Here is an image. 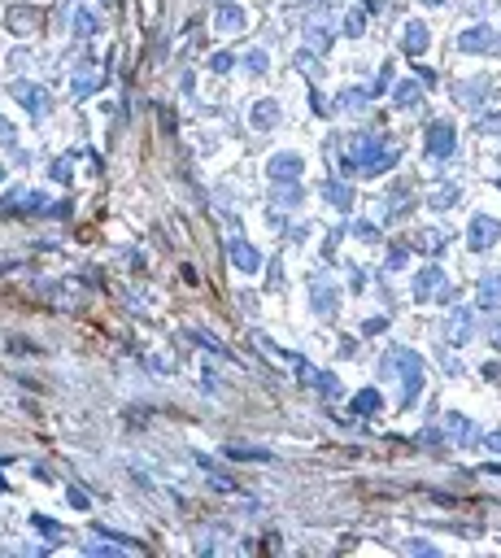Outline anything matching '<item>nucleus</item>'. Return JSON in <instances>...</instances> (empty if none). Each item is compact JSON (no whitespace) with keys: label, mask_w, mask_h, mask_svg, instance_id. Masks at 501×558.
Masks as SVG:
<instances>
[{"label":"nucleus","mask_w":501,"mask_h":558,"mask_svg":"<svg viewBox=\"0 0 501 558\" xmlns=\"http://www.w3.org/2000/svg\"><path fill=\"white\" fill-rule=\"evenodd\" d=\"M74 31H78V35H92V31H96V22H92V13H88V9H78V13H74Z\"/></svg>","instance_id":"412c9836"},{"label":"nucleus","mask_w":501,"mask_h":558,"mask_svg":"<svg viewBox=\"0 0 501 558\" xmlns=\"http://www.w3.org/2000/svg\"><path fill=\"white\" fill-rule=\"evenodd\" d=\"M488 449H493V454H501V432H493V436H488Z\"/></svg>","instance_id":"bb28decb"},{"label":"nucleus","mask_w":501,"mask_h":558,"mask_svg":"<svg viewBox=\"0 0 501 558\" xmlns=\"http://www.w3.org/2000/svg\"><path fill=\"white\" fill-rule=\"evenodd\" d=\"M497 236H501V223H497V218H488V214H475V218H471L467 240H471V249H475V253L493 249V245H497Z\"/></svg>","instance_id":"f03ea898"},{"label":"nucleus","mask_w":501,"mask_h":558,"mask_svg":"<svg viewBox=\"0 0 501 558\" xmlns=\"http://www.w3.org/2000/svg\"><path fill=\"white\" fill-rule=\"evenodd\" d=\"M449 432H453V436H462V441H467V436H471V423H467L462 414H449Z\"/></svg>","instance_id":"4be33fe9"},{"label":"nucleus","mask_w":501,"mask_h":558,"mask_svg":"<svg viewBox=\"0 0 501 558\" xmlns=\"http://www.w3.org/2000/svg\"><path fill=\"white\" fill-rule=\"evenodd\" d=\"M270 179H275V184H301V157L296 153L270 157Z\"/></svg>","instance_id":"20e7f679"},{"label":"nucleus","mask_w":501,"mask_h":558,"mask_svg":"<svg viewBox=\"0 0 501 558\" xmlns=\"http://www.w3.org/2000/svg\"><path fill=\"white\" fill-rule=\"evenodd\" d=\"M401 44H406L410 57H418V53L427 48V27L423 22H406V39H401Z\"/></svg>","instance_id":"f8f14e48"},{"label":"nucleus","mask_w":501,"mask_h":558,"mask_svg":"<svg viewBox=\"0 0 501 558\" xmlns=\"http://www.w3.org/2000/svg\"><path fill=\"white\" fill-rule=\"evenodd\" d=\"M53 179H57V184H66V179H70V157H62V162H53Z\"/></svg>","instance_id":"393cba45"},{"label":"nucleus","mask_w":501,"mask_h":558,"mask_svg":"<svg viewBox=\"0 0 501 558\" xmlns=\"http://www.w3.org/2000/svg\"><path fill=\"white\" fill-rule=\"evenodd\" d=\"M227 253H231V262H235L240 271H245V275H253L257 266H262V253H257L249 240H240V236H235V240L227 245Z\"/></svg>","instance_id":"39448f33"},{"label":"nucleus","mask_w":501,"mask_h":558,"mask_svg":"<svg viewBox=\"0 0 501 558\" xmlns=\"http://www.w3.org/2000/svg\"><path fill=\"white\" fill-rule=\"evenodd\" d=\"M227 454H231V458H270L266 449H249V445H231Z\"/></svg>","instance_id":"5701e85b"},{"label":"nucleus","mask_w":501,"mask_h":558,"mask_svg":"<svg viewBox=\"0 0 501 558\" xmlns=\"http://www.w3.org/2000/svg\"><path fill=\"white\" fill-rule=\"evenodd\" d=\"M306 39H310V48H327V44H331V27H327V18H310Z\"/></svg>","instance_id":"ddd939ff"},{"label":"nucleus","mask_w":501,"mask_h":558,"mask_svg":"<svg viewBox=\"0 0 501 558\" xmlns=\"http://www.w3.org/2000/svg\"><path fill=\"white\" fill-rule=\"evenodd\" d=\"M427 5H440V0H427Z\"/></svg>","instance_id":"c85d7f7f"},{"label":"nucleus","mask_w":501,"mask_h":558,"mask_svg":"<svg viewBox=\"0 0 501 558\" xmlns=\"http://www.w3.org/2000/svg\"><path fill=\"white\" fill-rule=\"evenodd\" d=\"M427 153H432V157H449V153H453V123H445V118H440V123L427 127Z\"/></svg>","instance_id":"7ed1b4c3"},{"label":"nucleus","mask_w":501,"mask_h":558,"mask_svg":"<svg viewBox=\"0 0 501 558\" xmlns=\"http://www.w3.org/2000/svg\"><path fill=\"white\" fill-rule=\"evenodd\" d=\"M39 18H44L39 9H31V5H18V9H9V27H13L18 35H27V31L39 22Z\"/></svg>","instance_id":"9d476101"},{"label":"nucleus","mask_w":501,"mask_h":558,"mask_svg":"<svg viewBox=\"0 0 501 558\" xmlns=\"http://www.w3.org/2000/svg\"><path fill=\"white\" fill-rule=\"evenodd\" d=\"M458 48L462 53H488V48H497V39H493L488 27H471V31L458 35Z\"/></svg>","instance_id":"0eeeda50"},{"label":"nucleus","mask_w":501,"mask_h":558,"mask_svg":"<svg viewBox=\"0 0 501 558\" xmlns=\"http://www.w3.org/2000/svg\"><path fill=\"white\" fill-rule=\"evenodd\" d=\"M245 27V13H240L235 5H223L218 9V31H240Z\"/></svg>","instance_id":"dca6fc26"},{"label":"nucleus","mask_w":501,"mask_h":558,"mask_svg":"<svg viewBox=\"0 0 501 558\" xmlns=\"http://www.w3.org/2000/svg\"><path fill=\"white\" fill-rule=\"evenodd\" d=\"M0 179H5V170H0Z\"/></svg>","instance_id":"c756f323"},{"label":"nucleus","mask_w":501,"mask_h":558,"mask_svg":"<svg viewBox=\"0 0 501 558\" xmlns=\"http://www.w3.org/2000/svg\"><path fill=\"white\" fill-rule=\"evenodd\" d=\"M249 123H253L257 131H266V127H275V123H279V105H275V101H257V105L249 109Z\"/></svg>","instance_id":"1a4fd4ad"},{"label":"nucleus","mask_w":501,"mask_h":558,"mask_svg":"<svg viewBox=\"0 0 501 558\" xmlns=\"http://www.w3.org/2000/svg\"><path fill=\"white\" fill-rule=\"evenodd\" d=\"M13 140H18V131H13V123H5V118H0V144H13Z\"/></svg>","instance_id":"a878e982"},{"label":"nucleus","mask_w":501,"mask_h":558,"mask_svg":"<svg viewBox=\"0 0 501 558\" xmlns=\"http://www.w3.org/2000/svg\"><path fill=\"white\" fill-rule=\"evenodd\" d=\"M362 31H366V18H362V13H357V9H353V13L345 18V35H353V39H357V35H362Z\"/></svg>","instance_id":"aec40b11"},{"label":"nucleus","mask_w":501,"mask_h":558,"mask_svg":"<svg viewBox=\"0 0 501 558\" xmlns=\"http://www.w3.org/2000/svg\"><path fill=\"white\" fill-rule=\"evenodd\" d=\"M245 66H249L253 74H262V70H266V53H249V57H245Z\"/></svg>","instance_id":"b1692460"},{"label":"nucleus","mask_w":501,"mask_h":558,"mask_svg":"<svg viewBox=\"0 0 501 558\" xmlns=\"http://www.w3.org/2000/svg\"><path fill=\"white\" fill-rule=\"evenodd\" d=\"M375 410H379V393L375 388H366V393L353 397V414H375Z\"/></svg>","instance_id":"f3484780"},{"label":"nucleus","mask_w":501,"mask_h":558,"mask_svg":"<svg viewBox=\"0 0 501 558\" xmlns=\"http://www.w3.org/2000/svg\"><path fill=\"white\" fill-rule=\"evenodd\" d=\"M493 306H501V275H484V284H479V310Z\"/></svg>","instance_id":"9b49d317"},{"label":"nucleus","mask_w":501,"mask_h":558,"mask_svg":"<svg viewBox=\"0 0 501 558\" xmlns=\"http://www.w3.org/2000/svg\"><path fill=\"white\" fill-rule=\"evenodd\" d=\"M493 345H497V349H501V323H497V327H493Z\"/></svg>","instance_id":"cd10ccee"},{"label":"nucleus","mask_w":501,"mask_h":558,"mask_svg":"<svg viewBox=\"0 0 501 558\" xmlns=\"http://www.w3.org/2000/svg\"><path fill=\"white\" fill-rule=\"evenodd\" d=\"M323 196H327V201H331L336 210H349V205H353L349 188H345V184H336V179H331V184H323Z\"/></svg>","instance_id":"2eb2a0df"},{"label":"nucleus","mask_w":501,"mask_h":558,"mask_svg":"<svg viewBox=\"0 0 501 558\" xmlns=\"http://www.w3.org/2000/svg\"><path fill=\"white\" fill-rule=\"evenodd\" d=\"M314 306H318V314H336V292L318 284V288H314Z\"/></svg>","instance_id":"a211bd4d"},{"label":"nucleus","mask_w":501,"mask_h":558,"mask_svg":"<svg viewBox=\"0 0 501 558\" xmlns=\"http://www.w3.org/2000/svg\"><path fill=\"white\" fill-rule=\"evenodd\" d=\"M445 336H449V341L458 345V341H467V336H471V314L467 310H458L453 318H449V327H445Z\"/></svg>","instance_id":"4468645a"},{"label":"nucleus","mask_w":501,"mask_h":558,"mask_svg":"<svg viewBox=\"0 0 501 558\" xmlns=\"http://www.w3.org/2000/svg\"><path fill=\"white\" fill-rule=\"evenodd\" d=\"M13 96H18V101H22L35 118L39 114H48V92L44 88H31V83H13Z\"/></svg>","instance_id":"6e6552de"},{"label":"nucleus","mask_w":501,"mask_h":558,"mask_svg":"<svg viewBox=\"0 0 501 558\" xmlns=\"http://www.w3.org/2000/svg\"><path fill=\"white\" fill-rule=\"evenodd\" d=\"M392 101L397 105H418V83H397L392 88Z\"/></svg>","instance_id":"6ab92c4d"},{"label":"nucleus","mask_w":501,"mask_h":558,"mask_svg":"<svg viewBox=\"0 0 501 558\" xmlns=\"http://www.w3.org/2000/svg\"><path fill=\"white\" fill-rule=\"evenodd\" d=\"M397 162V144H384V140H371V135H353L349 140V175H379Z\"/></svg>","instance_id":"f257e3e1"},{"label":"nucleus","mask_w":501,"mask_h":558,"mask_svg":"<svg viewBox=\"0 0 501 558\" xmlns=\"http://www.w3.org/2000/svg\"><path fill=\"white\" fill-rule=\"evenodd\" d=\"M414 297H418V301H432V297H445V275H440L436 266H427L423 275L414 279Z\"/></svg>","instance_id":"423d86ee"}]
</instances>
